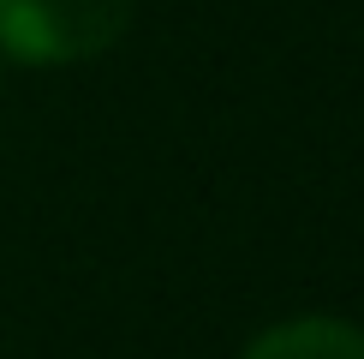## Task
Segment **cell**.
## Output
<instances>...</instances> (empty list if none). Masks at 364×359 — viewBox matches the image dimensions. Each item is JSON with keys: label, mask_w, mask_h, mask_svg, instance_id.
I'll list each match as a JSON object with an SVG mask.
<instances>
[{"label": "cell", "mask_w": 364, "mask_h": 359, "mask_svg": "<svg viewBox=\"0 0 364 359\" xmlns=\"http://www.w3.org/2000/svg\"><path fill=\"white\" fill-rule=\"evenodd\" d=\"M138 0H0V48L36 66H72L114 48Z\"/></svg>", "instance_id": "6da1fadb"}, {"label": "cell", "mask_w": 364, "mask_h": 359, "mask_svg": "<svg viewBox=\"0 0 364 359\" xmlns=\"http://www.w3.org/2000/svg\"><path fill=\"white\" fill-rule=\"evenodd\" d=\"M245 359H364V329L341 318H293L245 348Z\"/></svg>", "instance_id": "7a4b0ae2"}]
</instances>
